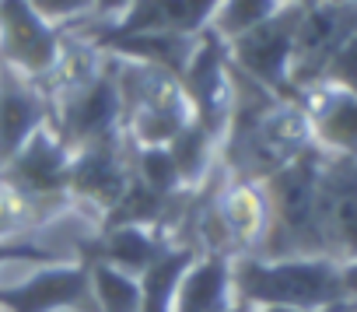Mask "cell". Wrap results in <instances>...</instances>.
Here are the masks:
<instances>
[{
  "label": "cell",
  "mask_w": 357,
  "mask_h": 312,
  "mask_svg": "<svg viewBox=\"0 0 357 312\" xmlns=\"http://www.w3.org/2000/svg\"><path fill=\"white\" fill-rule=\"evenodd\" d=\"M231 81H235V105L218 162L228 172V179L263 183L315 144L312 123L298 102L277 98L273 91L245 77L235 64H231Z\"/></svg>",
  "instance_id": "1"
},
{
  "label": "cell",
  "mask_w": 357,
  "mask_h": 312,
  "mask_svg": "<svg viewBox=\"0 0 357 312\" xmlns=\"http://www.w3.org/2000/svg\"><path fill=\"white\" fill-rule=\"evenodd\" d=\"M231 284L235 302L249 309L315 312L347 302L340 288V260L333 256H235Z\"/></svg>",
  "instance_id": "2"
},
{
  "label": "cell",
  "mask_w": 357,
  "mask_h": 312,
  "mask_svg": "<svg viewBox=\"0 0 357 312\" xmlns=\"http://www.w3.org/2000/svg\"><path fill=\"white\" fill-rule=\"evenodd\" d=\"M326 151L312 144L291 165L263 179L270 200V232L256 256H329L319 228V172Z\"/></svg>",
  "instance_id": "3"
},
{
  "label": "cell",
  "mask_w": 357,
  "mask_h": 312,
  "mask_svg": "<svg viewBox=\"0 0 357 312\" xmlns=\"http://www.w3.org/2000/svg\"><path fill=\"white\" fill-rule=\"evenodd\" d=\"M116 88L123 105V133L133 147H165L193 119L178 77L161 67L116 60Z\"/></svg>",
  "instance_id": "4"
},
{
  "label": "cell",
  "mask_w": 357,
  "mask_h": 312,
  "mask_svg": "<svg viewBox=\"0 0 357 312\" xmlns=\"http://www.w3.org/2000/svg\"><path fill=\"white\" fill-rule=\"evenodd\" d=\"M70 162L74 151L56 137L53 126H43L15 158L0 169V183L43 207L50 218L74 211L70 204Z\"/></svg>",
  "instance_id": "5"
},
{
  "label": "cell",
  "mask_w": 357,
  "mask_h": 312,
  "mask_svg": "<svg viewBox=\"0 0 357 312\" xmlns=\"http://www.w3.org/2000/svg\"><path fill=\"white\" fill-rule=\"evenodd\" d=\"M298 22H301V8L284 4L273 18L259 22L256 29H249L228 43V57L245 77H252L277 98H291V102H298V91L291 84V57H294Z\"/></svg>",
  "instance_id": "6"
},
{
  "label": "cell",
  "mask_w": 357,
  "mask_h": 312,
  "mask_svg": "<svg viewBox=\"0 0 357 312\" xmlns=\"http://www.w3.org/2000/svg\"><path fill=\"white\" fill-rule=\"evenodd\" d=\"M178 84H183V95L190 102L193 119L221 144L228 119H231V105H235V81H231L228 43L214 29L200 32L190 64L178 74Z\"/></svg>",
  "instance_id": "7"
},
{
  "label": "cell",
  "mask_w": 357,
  "mask_h": 312,
  "mask_svg": "<svg viewBox=\"0 0 357 312\" xmlns=\"http://www.w3.org/2000/svg\"><path fill=\"white\" fill-rule=\"evenodd\" d=\"M56 137L77 151L98 140L123 137V105L116 88V60L109 57V67L84 88L53 98V123Z\"/></svg>",
  "instance_id": "8"
},
{
  "label": "cell",
  "mask_w": 357,
  "mask_h": 312,
  "mask_svg": "<svg viewBox=\"0 0 357 312\" xmlns=\"http://www.w3.org/2000/svg\"><path fill=\"white\" fill-rule=\"evenodd\" d=\"M130 151H133V144L126 140V133L74 151V162H70V204H74V211L84 207L95 221H102L119 204V197L126 193L130 176H133Z\"/></svg>",
  "instance_id": "9"
},
{
  "label": "cell",
  "mask_w": 357,
  "mask_h": 312,
  "mask_svg": "<svg viewBox=\"0 0 357 312\" xmlns=\"http://www.w3.org/2000/svg\"><path fill=\"white\" fill-rule=\"evenodd\" d=\"M0 312H98L88 263H43L18 284H0Z\"/></svg>",
  "instance_id": "10"
},
{
  "label": "cell",
  "mask_w": 357,
  "mask_h": 312,
  "mask_svg": "<svg viewBox=\"0 0 357 312\" xmlns=\"http://www.w3.org/2000/svg\"><path fill=\"white\" fill-rule=\"evenodd\" d=\"M357 32V4H315L301 8L298 36H294V57H291V84L294 91H305L322 81L329 60L336 50Z\"/></svg>",
  "instance_id": "11"
},
{
  "label": "cell",
  "mask_w": 357,
  "mask_h": 312,
  "mask_svg": "<svg viewBox=\"0 0 357 312\" xmlns=\"http://www.w3.org/2000/svg\"><path fill=\"white\" fill-rule=\"evenodd\" d=\"M67 29L50 25L29 0H0V64L43 81L63 46Z\"/></svg>",
  "instance_id": "12"
},
{
  "label": "cell",
  "mask_w": 357,
  "mask_h": 312,
  "mask_svg": "<svg viewBox=\"0 0 357 312\" xmlns=\"http://www.w3.org/2000/svg\"><path fill=\"white\" fill-rule=\"evenodd\" d=\"M319 228L333 260H357V154H329L319 172Z\"/></svg>",
  "instance_id": "13"
},
{
  "label": "cell",
  "mask_w": 357,
  "mask_h": 312,
  "mask_svg": "<svg viewBox=\"0 0 357 312\" xmlns=\"http://www.w3.org/2000/svg\"><path fill=\"white\" fill-rule=\"evenodd\" d=\"M221 0H130V8L116 22H81L74 25L88 39L137 36V32H172V36H200L211 29Z\"/></svg>",
  "instance_id": "14"
},
{
  "label": "cell",
  "mask_w": 357,
  "mask_h": 312,
  "mask_svg": "<svg viewBox=\"0 0 357 312\" xmlns=\"http://www.w3.org/2000/svg\"><path fill=\"white\" fill-rule=\"evenodd\" d=\"M50 123L53 98L43 91V84L0 64V169Z\"/></svg>",
  "instance_id": "15"
},
{
  "label": "cell",
  "mask_w": 357,
  "mask_h": 312,
  "mask_svg": "<svg viewBox=\"0 0 357 312\" xmlns=\"http://www.w3.org/2000/svg\"><path fill=\"white\" fill-rule=\"evenodd\" d=\"M298 105L312 123V137L329 154H357V95L326 81L298 91Z\"/></svg>",
  "instance_id": "16"
},
{
  "label": "cell",
  "mask_w": 357,
  "mask_h": 312,
  "mask_svg": "<svg viewBox=\"0 0 357 312\" xmlns=\"http://www.w3.org/2000/svg\"><path fill=\"white\" fill-rule=\"evenodd\" d=\"M172 246V239H165L154 228H140V225H116V228H98L95 235L77 242V260L81 263H112L119 270L130 274H144L165 249Z\"/></svg>",
  "instance_id": "17"
},
{
  "label": "cell",
  "mask_w": 357,
  "mask_h": 312,
  "mask_svg": "<svg viewBox=\"0 0 357 312\" xmlns=\"http://www.w3.org/2000/svg\"><path fill=\"white\" fill-rule=\"evenodd\" d=\"M231 263L235 256L228 253H200L183 281L175 288V305L172 312H231L235 309V284H231Z\"/></svg>",
  "instance_id": "18"
},
{
  "label": "cell",
  "mask_w": 357,
  "mask_h": 312,
  "mask_svg": "<svg viewBox=\"0 0 357 312\" xmlns=\"http://www.w3.org/2000/svg\"><path fill=\"white\" fill-rule=\"evenodd\" d=\"M200 36H172V32H137V36H112V39H91L102 53L116 60H133V64H151L168 74H183L197 50Z\"/></svg>",
  "instance_id": "19"
},
{
  "label": "cell",
  "mask_w": 357,
  "mask_h": 312,
  "mask_svg": "<svg viewBox=\"0 0 357 312\" xmlns=\"http://www.w3.org/2000/svg\"><path fill=\"white\" fill-rule=\"evenodd\" d=\"M165 147H168L172 162H175V169H178V179H183L186 190H200V186L214 176V169L221 165V162H218V154H221L218 137H211L197 119H190Z\"/></svg>",
  "instance_id": "20"
},
{
  "label": "cell",
  "mask_w": 357,
  "mask_h": 312,
  "mask_svg": "<svg viewBox=\"0 0 357 312\" xmlns=\"http://www.w3.org/2000/svg\"><path fill=\"white\" fill-rule=\"evenodd\" d=\"M200 256L197 246L172 242L137 281H140V312H172L175 305V288L183 281L186 267Z\"/></svg>",
  "instance_id": "21"
},
{
  "label": "cell",
  "mask_w": 357,
  "mask_h": 312,
  "mask_svg": "<svg viewBox=\"0 0 357 312\" xmlns=\"http://www.w3.org/2000/svg\"><path fill=\"white\" fill-rule=\"evenodd\" d=\"M88 281L98 312H140V281L112 263H88Z\"/></svg>",
  "instance_id": "22"
},
{
  "label": "cell",
  "mask_w": 357,
  "mask_h": 312,
  "mask_svg": "<svg viewBox=\"0 0 357 312\" xmlns=\"http://www.w3.org/2000/svg\"><path fill=\"white\" fill-rule=\"evenodd\" d=\"M130 165H133V176L158 197H175V193L186 190L183 179H178V169L172 162L168 147H133Z\"/></svg>",
  "instance_id": "23"
},
{
  "label": "cell",
  "mask_w": 357,
  "mask_h": 312,
  "mask_svg": "<svg viewBox=\"0 0 357 312\" xmlns=\"http://www.w3.org/2000/svg\"><path fill=\"white\" fill-rule=\"evenodd\" d=\"M280 8H284V0H221L218 11H214L211 29L225 43H231L235 36H242V32L256 29L259 22L273 18Z\"/></svg>",
  "instance_id": "24"
},
{
  "label": "cell",
  "mask_w": 357,
  "mask_h": 312,
  "mask_svg": "<svg viewBox=\"0 0 357 312\" xmlns=\"http://www.w3.org/2000/svg\"><path fill=\"white\" fill-rule=\"evenodd\" d=\"M50 221V214L43 207H36L32 200H25L22 193H15L11 186L0 183V242L8 239H32L29 232L43 228Z\"/></svg>",
  "instance_id": "25"
},
{
  "label": "cell",
  "mask_w": 357,
  "mask_h": 312,
  "mask_svg": "<svg viewBox=\"0 0 357 312\" xmlns=\"http://www.w3.org/2000/svg\"><path fill=\"white\" fill-rule=\"evenodd\" d=\"M29 4L50 25H60V29H74L95 15V0H29Z\"/></svg>",
  "instance_id": "26"
},
{
  "label": "cell",
  "mask_w": 357,
  "mask_h": 312,
  "mask_svg": "<svg viewBox=\"0 0 357 312\" xmlns=\"http://www.w3.org/2000/svg\"><path fill=\"white\" fill-rule=\"evenodd\" d=\"M322 81L333 84V88H343V91L357 95V32L336 50V57L329 60Z\"/></svg>",
  "instance_id": "27"
},
{
  "label": "cell",
  "mask_w": 357,
  "mask_h": 312,
  "mask_svg": "<svg viewBox=\"0 0 357 312\" xmlns=\"http://www.w3.org/2000/svg\"><path fill=\"white\" fill-rule=\"evenodd\" d=\"M130 8V0H95V15L88 22H116Z\"/></svg>",
  "instance_id": "28"
},
{
  "label": "cell",
  "mask_w": 357,
  "mask_h": 312,
  "mask_svg": "<svg viewBox=\"0 0 357 312\" xmlns=\"http://www.w3.org/2000/svg\"><path fill=\"white\" fill-rule=\"evenodd\" d=\"M340 288H343V298L354 305L357 302V260H343L340 263Z\"/></svg>",
  "instance_id": "29"
},
{
  "label": "cell",
  "mask_w": 357,
  "mask_h": 312,
  "mask_svg": "<svg viewBox=\"0 0 357 312\" xmlns=\"http://www.w3.org/2000/svg\"><path fill=\"white\" fill-rule=\"evenodd\" d=\"M315 312H354V305L343 302V305H326V309H315Z\"/></svg>",
  "instance_id": "30"
},
{
  "label": "cell",
  "mask_w": 357,
  "mask_h": 312,
  "mask_svg": "<svg viewBox=\"0 0 357 312\" xmlns=\"http://www.w3.org/2000/svg\"><path fill=\"white\" fill-rule=\"evenodd\" d=\"M284 4H298V8H308V4H315V0H284Z\"/></svg>",
  "instance_id": "31"
},
{
  "label": "cell",
  "mask_w": 357,
  "mask_h": 312,
  "mask_svg": "<svg viewBox=\"0 0 357 312\" xmlns=\"http://www.w3.org/2000/svg\"><path fill=\"white\" fill-rule=\"evenodd\" d=\"M322 4H357V0H322Z\"/></svg>",
  "instance_id": "32"
},
{
  "label": "cell",
  "mask_w": 357,
  "mask_h": 312,
  "mask_svg": "<svg viewBox=\"0 0 357 312\" xmlns=\"http://www.w3.org/2000/svg\"><path fill=\"white\" fill-rule=\"evenodd\" d=\"M231 312H252V309H249V305H242V302H235V309H231Z\"/></svg>",
  "instance_id": "33"
},
{
  "label": "cell",
  "mask_w": 357,
  "mask_h": 312,
  "mask_svg": "<svg viewBox=\"0 0 357 312\" xmlns=\"http://www.w3.org/2000/svg\"><path fill=\"white\" fill-rule=\"evenodd\" d=\"M252 312H291V309H252Z\"/></svg>",
  "instance_id": "34"
}]
</instances>
